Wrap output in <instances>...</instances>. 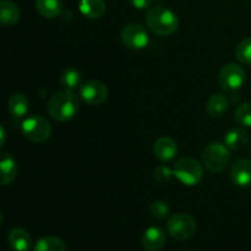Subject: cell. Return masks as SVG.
Returning a JSON list of instances; mask_svg holds the SVG:
<instances>
[{"instance_id": "cell-3", "label": "cell", "mask_w": 251, "mask_h": 251, "mask_svg": "<svg viewBox=\"0 0 251 251\" xmlns=\"http://www.w3.org/2000/svg\"><path fill=\"white\" fill-rule=\"evenodd\" d=\"M173 176H176V178L184 185L195 186L202 180L203 169L196 159L184 157L174 164Z\"/></svg>"}, {"instance_id": "cell-19", "label": "cell", "mask_w": 251, "mask_h": 251, "mask_svg": "<svg viewBox=\"0 0 251 251\" xmlns=\"http://www.w3.org/2000/svg\"><path fill=\"white\" fill-rule=\"evenodd\" d=\"M37 11L46 19H54L63 11L61 0H36Z\"/></svg>"}, {"instance_id": "cell-21", "label": "cell", "mask_w": 251, "mask_h": 251, "mask_svg": "<svg viewBox=\"0 0 251 251\" xmlns=\"http://www.w3.org/2000/svg\"><path fill=\"white\" fill-rule=\"evenodd\" d=\"M33 251H66V247L59 238L43 237L36 243Z\"/></svg>"}, {"instance_id": "cell-6", "label": "cell", "mask_w": 251, "mask_h": 251, "mask_svg": "<svg viewBox=\"0 0 251 251\" xmlns=\"http://www.w3.org/2000/svg\"><path fill=\"white\" fill-rule=\"evenodd\" d=\"M167 230L176 240H186L196 233V222L186 213H176L167 222Z\"/></svg>"}, {"instance_id": "cell-18", "label": "cell", "mask_w": 251, "mask_h": 251, "mask_svg": "<svg viewBox=\"0 0 251 251\" xmlns=\"http://www.w3.org/2000/svg\"><path fill=\"white\" fill-rule=\"evenodd\" d=\"M228 107H229L228 98L222 93H216V95L211 96L210 100H207L206 109H207V113L212 118H221L222 115L226 114Z\"/></svg>"}, {"instance_id": "cell-9", "label": "cell", "mask_w": 251, "mask_h": 251, "mask_svg": "<svg viewBox=\"0 0 251 251\" xmlns=\"http://www.w3.org/2000/svg\"><path fill=\"white\" fill-rule=\"evenodd\" d=\"M80 96L88 104L100 105L107 100L108 90L100 81L90 80L80 86Z\"/></svg>"}, {"instance_id": "cell-30", "label": "cell", "mask_w": 251, "mask_h": 251, "mask_svg": "<svg viewBox=\"0 0 251 251\" xmlns=\"http://www.w3.org/2000/svg\"><path fill=\"white\" fill-rule=\"evenodd\" d=\"M185 251H190V250H185Z\"/></svg>"}, {"instance_id": "cell-2", "label": "cell", "mask_w": 251, "mask_h": 251, "mask_svg": "<svg viewBox=\"0 0 251 251\" xmlns=\"http://www.w3.org/2000/svg\"><path fill=\"white\" fill-rule=\"evenodd\" d=\"M146 24L150 31L158 36H169L179 27V19L172 10L156 6L147 12Z\"/></svg>"}, {"instance_id": "cell-12", "label": "cell", "mask_w": 251, "mask_h": 251, "mask_svg": "<svg viewBox=\"0 0 251 251\" xmlns=\"http://www.w3.org/2000/svg\"><path fill=\"white\" fill-rule=\"evenodd\" d=\"M17 166L15 159L6 152H0V185H9L15 180Z\"/></svg>"}, {"instance_id": "cell-1", "label": "cell", "mask_w": 251, "mask_h": 251, "mask_svg": "<svg viewBox=\"0 0 251 251\" xmlns=\"http://www.w3.org/2000/svg\"><path fill=\"white\" fill-rule=\"evenodd\" d=\"M80 100L73 91H60L54 93L48 102V112L58 122H68L77 114Z\"/></svg>"}, {"instance_id": "cell-10", "label": "cell", "mask_w": 251, "mask_h": 251, "mask_svg": "<svg viewBox=\"0 0 251 251\" xmlns=\"http://www.w3.org/2000/svg\"><path fill=\"white\" fill-rule=\"evenodd\" d=\"M230 179L240 188L251 185V159H239L230 169Z\"/></svg>"}, {"instance_id": "cell-26", "label": "cell", "mask_w": 251, "mask_h": 251, "mask_svg": "<svg viewBox=\"0 0 251 251\" xmlns=\"http://www.w3.org/2000/svg\"><path fill=\"white\" fill-rule=\"evenodd\" d=\"M153 176H154V179H156L158 183L164 184L167 183V181H169V179L172 178V176H173V171H171V169L166 166H158L156 167V169L153 171Z\"/></svg>"}, {"instance_id": "cell-15", "label": "cell", "mask_w": 251, "mask_h": 251, "mask_svg": "<svg viewBox=\"0 0 251 251\" xmlns=\"http://www.w3.org/2000/svg\"><path fill=\"white\" fill-rule=\"evenodd\" d=\"M20 9L10 0H0V24L12 26L20 20Z\"/></svg>"}, {"instance_id": "cell-20", "label": "cell", "mask_w": 251, "mask_h": 251, "mask_svg": "<svg viewBox=\"0 0 251 251\" xmlns=\"http://www.w3.org/2000/svg\"><path fill=\"white\" fill-rule=\"evenodd\" d=\"M80 11L88 19H100L105 12L104 0H80Z\"/></svg>"}, {"instance_id": "cell-25", "label": "cell", "mask_w": 251, "mask_h": 251, "mask_svg": "<svg viewBox=\"0 0 251 251\" xmlns=\"http://www.w3.org/2000/svg\"><path fill=\"white\" fill-rule=\"evenodd\" d=\"M151 216L156 220H164L169 213V207L163 201H154L150 207Z\"/></svg>"}, {"instance_id": "cell-24", "label": "cell", "mask_w": 251, "mask_h": 251, "mask_svg": "<svg viewBox=\"0 0 251 251\" xmlns=\"http://www.w3.org/2000/svg\"><path fill=\"white\" fill-rule=\"evenodd\" d=\"M235 120L243 126L251 127V103H244L235 110Z\"/></svg>"}, {"instance_id": "cell-14", "label": "cell", "mask_w": 251, "mask_h": 251, "mask_svg": "<svg viewBox=\"0 0 251 251\" xmlns=\"http://www.w3.org/2000/svg\"><path fill=\"white\" fill-rule=\"evenodd\" d=\"M10 247L15 251H28L32 247V238L24 228H14L7 237Z\"/></svg>"}, {"instance_id": "cell-4", "label": "cell", "mask_w": 251, "mask_h": 251, "mask_svg": "<svg viewBox=\"0 0 251 251\" xmlns=\"http://www.w3.org/2000/svg\"><path fill=\"white\" fill-rule=\"evenodd\" d=\"M230 159L229 149L221 142H212L207 145L202 153V162L206 168L215 173L225 171Z\"/></svg>"}, {"instance_id": "cell-29", "label": "cell", "mask_w": 251, "mask_h": 251, "mask_svg": "<svg viewBox=\"0 0 251 251\" xmlns=\"http://www.w3.org/2000/svg\"><path fill=\"white\" fill-rule=\"evenodd\" d=\"M1 222H2V213L1 211H0V225H1Z\"/></svg>"}, {"instance_id": "cell-13", "label": "cell", "mask_w": 251, "mask_h": 251, "mask_svg": "<svg viewBox=\"0 0 251 251\" xmlns=\"http://www.w3.org/2000/svg\"><path fill=\"white\" fill-rule=\"evenodd\" d=\"M166 244V234L159 227H150L142 235V245L147 251H158Z\"/></svg>"}, {"instance_id": "cell-8", "label": "cell", "mask_w": 251, "mask_h": 251, "mask_svg": "<svg viewBox=\"0 0 251 251\" xmlns=\"http://www.w3.org/2000/svg\"><path fill=\"white\" fill-rule=\"evenodd\" d=\"M122 41L127 48L134 50H141L146 48L150 42V37L145 27L139 24H129L123 27L122 29Z\"/></svg>"}, {"instance_id": "cell-28", "label": "cell", "mask_w": 251, "mask_h": 251, "mask_svg": "<svg viewBox=\"0 0 251 251\" xmlns=\"http://www.w3.org/2000/svg\"><path fill=\"white\" fill-rule=\"evenodd\" d=\"M5 141H6V131H5V127L0 124V149L4 146Z\"/></svg>"}, {"instance_id": "cell-17", "label": "cell", "mask_w": 251, "mask_h": 251, "mask_svg": "<svg viewBox=\"0 0 251 251\" xmlns=\"http://www.w3.org/2000/svg\"><path fill=\"white\" fill-rule=\"evenodd\" d=\"M7 109L11 117L20 119L24 118L27 114L29 109V102L27 97L22 93H15L10 97L9 102H7Z\"/></svg>"}, {"instance_id": "cell-27", "label": "cell", "mask_w": 251, "mask_h": 251, "mask_svg": "<svg viewBox=\"0 0 251 251\" xmlns=\"http://www.w3.org/2000/svg\"><path fill=\"white\" fill-rule=\"evenodd\" d=\"M130 1H131L132 6L139 10L149 9L152 4V0H130Z\"/></svg>"}, {"instance_id": "cell-7", "label": "cell", "mask_w": 251, "mask_h": 251, "mask_svg": "<svg viewBox=\"0 0 251 251\" xmlns=\"http://www.w3.org/2000/svg\"><path fill=\"white\" fill-rule=\"evenodd\" d=\"M245 81V71L238 64H227L218 74V83L227 92H235Z\"/></svg>"}, {"instance_id": "cell-5", "label": "cell", "mask_w": 251, "mask_h": 251, "mask_svg": "<svg viewBox=\"0 0 251 251\" xmlns=\"http://www.w3.org/2000/svg\"><path fill=\"white\" fill-rule=\"evenodd\" d=\"M22 134L31 142H44L50 137L51 126L48 120L39 115H33L22 123Z\"/></svg>"}, {"instance_id": "cell-23", "label": "cell", "mask_w": 251, "mask_h": 251, "mask_svg": "<svg viewBox=\"0 0 251 251\" xmlns=\"http://www.w3.org/2000/svg\"><path fill=\"white\" fill-rule=\"evenodd\" d=\"M235 56L244 65H251V37L243 39L235 49Z\"/></svg>"}, {"instance_id": "cell-11", "label": "cell", "mask_w": 251, "mask_h": 251, "mask_svg": "<svg viewBox=\"0 0 251 251\" xmlns=\"http://www.w3.org/2000/svg\"><path fill=\"white\" fill-rule=\"evenodd\" d=\"M154 156L161 162H171L178 153V146L176 141L168 136H162L154 142Z\"/></svg>"}, {"instance_id": "cell-16", "label": "cell", "mask_w": 251, "mask_h": 251, "mask_svg": "<svg viewBox=\"0 0 251 251\" xmlns=\"http://www.w3.org/2000/svg\"><path fill=\"white\" fill-rule=\"evenodd\" d=\"M248 142H249V135L244 129H240V127L232 129L227 132L225 137V145L233 151H239L244 149Z\"/></svg>"}, {"instance_id": "cell-22", "label": "cell", "mask_w": 251, "mask_h": 251, "mask_svg": "<svg viewBox=\"0 0 251 251\" xmlns=\"http://www.w3.org/2000/svg\"><path fill=\"white\" fill-rule=\"evenodd\" d=\"M60 83L65 90L73 91L77 88L81 83L80 71L73 68L65 69L60 76Z\"/></svg>"}]
</instances>
